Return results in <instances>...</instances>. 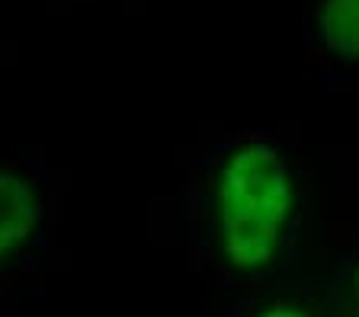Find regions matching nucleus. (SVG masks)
I'll return each mask as SVG.
<instances>
[{"mask_svg": "<svg viewBox=\"0 0 359 317\" xmlns=\"http://www.w3.org/2000/svg\"><path fill=\"white\" fill-rule=\"evenodd\" d=\"M318 32L327 52L359 61V0H321Z\"/></svg>", "mask_w": 359, "mask_h": 317, "instance_id": "nucleus-3", "label": "nucleus"}, {"mask_svg": "<svg viewBox=\"0 0 359 317\" xmlns=\"http://www.w3.org/2000/svg\"><path fill=\"white\" fill-rule=\"evenodd\" d=\"M295 211V183L276 148L238 144L215 180L218 247L228 266L257 272L279 253Z\"/></svg>", "mask_w": 359, "mask_h": 317, "instance_id": "nucleus-1", "label": "nucleus"}, {"mask_svg": "<svg viewBox=\"0 0 359 317\" xmlns=\"http://www.w3.org/2000/svg\"><path fill=\"white\" fill-rule=\"evenodd\" d=\"M42 218L39 192L16 170H0V263L32 241Z\"/></svg>", "mask_w": 359, "mask_h": 317, "instance_id": "nucleus-2", "label": "nucleus"}, {"mask_svg": "<svg viewBox=\"0 0 359 317\" xmlns=\"http://www.w3.org/2000/svg\"><path fill=\"white\" fill-rule=\"evenodd\" d=\"M356 288H359V269H356Z\"/></svg>", "mask_w": 359, "mask_h": 317, "instance_id": "nucleus-5", "label": "nucleus"}, {"mask_svg": "<svg viewBox=\"0 0 359 317\" xmlns=\"http://www.w3.org/2000/svg\"><path fill=\"white\" fill-rule=\"evenodd\" d=\"M257 317H311V314L295 308V304H269V308H263Z\"/></svg>", "mask_w": 359, "mask_h": 317, "instance_id": "nucleus-4", "label": "nucleus"}]
</instances>
